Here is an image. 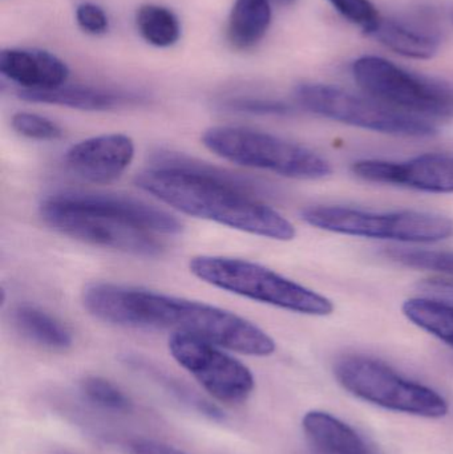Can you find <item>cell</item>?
Segmentation results:
<instances>
[{
    "label": "cell",
    "mask_w": 453,
    "mask_h": 454,
    "mask_svg": "<svg viewBox=\"0 0 453 454\" xmlns=\"http://www.w3.org/2000/svg\"><path fill=\"white\" fill-rule=\"evenodd\" d=\"M82 304L96 319L120 327L186 333L249 356H270L277 348L274 339L250 320L191 299L101 282L85 288Z\"/></svg>",
    "instance_id": "obj_1"
},
{
    "label": "cell",
    "mask_w": 453,
    "mask_h": 454,
    "mask_svg": "<svg viewBox=\"0 0 453 454\" xmlns=\"http://www.w3.org/2000/svg\"><path fill=\"white\" fill-rule=\"evenodd\" d=\"M135 184L191 217L269 239L292 240L297 235L289 220L253 194L204 176L151 168L136 176Z\"/></svg>",
    "instance_id": "obj_2"
},
{
    "label": "cell",
    "mask_w": 453,
    "mask_h": 454,
    "mask_svg": "<svg viewBox=\"0 0 453 454\" xmlns=\"http://www.w3.org/2000/svg\"><path fill=\"white\" fill-rule=\"evenodd\" d=\"M189 269L202 282L250 301L313 317L334 311L326 296L246 259L199 255L191 258Z\"/></svg>",
    "instance_id": "obj_3"
},
{
    "label": "cell",
    "mask_w": 453,
    "mask_h": 454,
    "mask_svg": "<svg viewBox=\"0 0 453 454\" xmlns=\"http://www.w3.org/2000/svg\"><path fill=\"white\" fill-rule=\"evenodd\" d=\"M202 144L226 161L295 180H321L332 173L330 162L316 152L249 128H209Z\"/></svg>",
    "instance_id": "obj_4"
},
{
    "label": "cell",
    "mask_w": 453,
    "mask_h": 454,
    "mask_svg": "<svg viewBox=\"0 0 453 454\" xmlns=\"http://www.w3.org/2000/svg\"><path fill=\"white\" fill-rule=\"evenodd\" d=\"M334 372L346 391L385 410L426 419L449 415V402L439 392L404 378L380 360L348 355L338 360Z\"/></svg>",
    "instance_id": "obj_5"
},
{
    "label": "cell",
    "mask_w": 453,
    "mask_h": 454,
    "mask_svg": "<svg viewBox=\"0 0 453 454\" xmlns=\"http://www.w3.org/2000/svg\"><path fill=\"white\" fill-rule=\"evenodd\" d=\"M302 220L316 229L371 239L433 243L453 237L451 218L418 210L375 213L322 205L303 210Z\"/></svg>",
    "instance_id": "obj_6"
},
{
    "label": "cell",
    "mask_w": 453,
    "mask_h": 454,
    "mask_svg": "<svg viewBox=\"0 0 453 454\" xmlns=\"http://www.w3.org/2000/svg\"><path fill=\"white\" fill-rule=\"evenodd\" d=\"M295 98L311 114L372 132L404 137H430L438 133L435 125L423 117L334 85L301 84L295 90Z\"/></svg>",
    "instance_id": "obj_7"
},
{
    "label": "cell",
    "mask_w": 453,
    "mask_h": 454,
    "mask_svg": "<svg viewBox=\"0 0 453 454\" xmlns=\"http://www.w3.org/2000/svg\"><path fill=\"white\" fill-rule=\"evenodd\" d=\"M356 84L371 98L415 116L453 114V90L446 84L407 71L382 58L366 55L351 67Z\"/></svg>",
    "instance_id": "obj_8"
},
{
    "label": "cell",
    "mask_w": 453,
    "mask_h": 454,
    "mask_svg": "<svg viewBox=\"0 0 453 454\" xmlns=\"http://www.w3.org/2000/svg\"><path fill=\"white\" fill-rule=\"evenodd\" d=\"M169 351L202 388L218 402L237 404L252 395L255 381L252 371L221 347L186 333H172Z\"/></svg>",
    "instance_id": "obj_9"
},
{
    "label": "cell",
    "mask_w": 453,
    "mask_h": 454,
    "mask_svg": "<svg viewBox=\"0 0 453 454\" xmlns=\"http://www.w3.org/2000/svg\"><path fill=\"white\" fill-rule=\"evenodd\" d=\"M40 215L56 231L90 245L145 258L161 255L165 251V245L157 239V234L119 221L69 212L47 201L40 204Z\"/></svg>",
    "instance_id": "obj_10"
},
{
    "label": "cell",
    "mask_w": 453,
    "mask_h": 454,
    "mask_svg": "<svg viewBox=\"0 0 453 454\" xmlns=\"http://www.w3.org/2000/svg\"><path fill=\"white\" fill-rule=\"evenodd\" d=\"M44 201L60 209L119 221L153 234H180L184 229L175 215L132 197L64 192L53 194Z\"/></svg>",
    "instance_id": "obj_11"
},
{
    "label": "cell",
    "mask_w": 453,
    "mask_h": 454,
    "mask_svg": "<svg viewBox=\"0 0 453 454\" xmlns=\"http://www.w3.org/2000/svg\"><path fill=\"white\" fill-rule=\"evenodd\" d=\"M353 173L369 183L425 193H453V154L427 153L406 161L361 160L354 162Z\"/></svg>",
    "instance_id": "obj_12"
},
{
    "label": "cell",
    "mask_w": 453,
    "mask_h": 454,
    "mask_svg": "<svg viewBox=\"0 0 453 454\" xmlns=\"http://www.w3.org/2000/svg\"><path fill=\"white\" fill-rule=\"evenodd\" d=\"M135 143L122 133L95 136L66 151V167L77 177L95 184L117 180L135 159Z\"/></svg>",
    "instance_id": "obj_13"
},
{
    "label": "cell",
    "mask_w": 453,
    "mask_h": 454,
    "mask_svg": "<svg viewBox=\"0 0 453 454\" xmlns=\"http://www.w3.org/2000/svg\"><path fill=\"white\" fill-rule=\"evenodd\" d=\"M423 10L414 16L382 18L369 36L404 58L430 60L439 52L441 37L435 13Z\"/></svg>",
    "instance_id": "obj_14"
},
{
    "label": "cell",
    "mask_w": 453,
    "mask_h": 454,
    "mask_svg": "<svg viewBox=\"0 0 453 454\" xmlns=\"http://www.w3.org/2000/svg\"><path fill=\"white\" fill-rule=\"evenodd\" d=\"M0 74L23 90H48L66 85L69 69L50 51L5 48L0 52Z\"/></svg>",
    "instance_id": "obj_15"
},
{
    "label": "cell",
    "mask_w": 453,
    "mask_h": 454,
    "mask_svg": "<svg viewBox=\"0 0 453 454\" xmlns=\"http://www.w3.org/2000/svg\"><path fill=\"white\" fill-rule=\"evenodd\" d=\"M309 442L321 454H379L355 428L324 411H310L302 420Z\"/></svg>",
    "instance_id": "obj_16"
},
{
    "label": "cell",
    "mask_w": 453,
    "mask_h": 454,
    "mask_svg": "<svg viewBox=\"0 0 453 454\" xmlns=\"http://www.w3.org/2000/svg\"><path fill=\"white\" fill-rule=\"evenodd\" d=\"M19 98L28 103L50 104V106L90 112L109 111L136 100L135 96L121 92L90 87H66V85L48 90H21L19 92Z\"/></svg>",
    "instance_id": "obj_17"
},
{
    "label": "cell",
    "mask_w": 453,
    "mask_h": 454,
    "mask_svg": "<svg viewBox=\"0 0 453 454\" xmlns=\"http://www.w3.org/2000/svg\"><path fill=\"white\" fill-rule=\"evenodd\" d=\"M271 18L269 0H234L229 16V42L237 50H250L263 39Z\"/></svg>",
    "instance_id": "obj_18"
},
{
    "label": "cell",
    "mask_w": 453,
    "mask_h": 454,
    "mask_svg": "<svg viewBox=\"0 0 453 454\" xmlns=\"http://www.w3.org/2000/svg\"><path fill=\"white\" fill-rule=\"evenodd\" d=\"M13 323L24 338L52 351L68 349L74 341L66 325L39 307L26 304L16 307Z\"/></svg>",
    "instance_id": "obj_19"
},
{
    "label": "cell",
    "mask_w": 453,
    "mask_h": 454,
    "mask_svg": "<svg viewBox=\"0 0 453 454\" xmlns=\"http://www.w3.org/2000/svg\"><path fill=\"white\" fill-rule=\"evenodd\" d=\"M402 309L410 322L453 347L452 304L427 296L409 299Z\"/></svg>",
    "instance_id": "obj_20"
},
{
    "label": "cell",
    "mask_w": 453,
    "mask_h": 454,
    "mask_svg": "<svg viewBox=\"0 0 453 454\" xmlns=\"http://www.w3.org/2000/svg\"><path fill=\"white\" fill-rule=\"evenodd\" d=\"M136 26L143 39L154 47H172L180 40L181 23L177 15L162 5H141L136 13Z\"/></svg>",
    "instance_id": "obj_21"
},
{
    "label": "cell",
    "mask_w": 453,
    "mask_h": 454,
    "mask_svg": "<svg viewBox=\"0 0 453 454\" xmlns=\"http://www.w3.org/2000/svg\"><path fill=\"white\" fill-rule=\"evenodd\" d=\"M82 395L96 407L116 413H130L133 402L111 381L98 376H88L82 381Z\"/></svg>",
    "instance_id": "obj_22"
},
{
    "label": "cell",
    "mask_w": 453,
    "mask_h": 454,
    "mask_svg": "<svg viewBox=\"0 0 453 454\" xmlns=\"http://www.w3.org/2000/svg\"><path fill=\"white\" fill-rule=\"evenodd\" d=\"M387 255L393 261L411 269L441 272L453 277V251L427 248H393Z\"/></svg>",
    "instance_id": "obj_23"
},
{
    "label": "cell",
    "mask_w": 453,
    "mask_h": 454,
    "mask_svg": "<svg viewBox=\"0 0 453 454\" xmlns=\"http://www.w3.org/2000/svg\"><path fill=\"white\" fill-rule=\"evenodd\" d=\"M13 130L23 137L37 141H56L63 137L60 125L48 117L29 112H18L11 120Z\"/></svg>",
    "instance_id": "obj_24"
},
{
    "label": "cell",
    "mask_w": 453,
    "mask_h": 454,
    "mask_svg": "<svg viewBox=\"0 0 453 454\" xmlns=\"http://www.w3.org/2000/svg\"><path fill=\"white\" fill-rule=\"evenodd\" d=\"M346 20L370 35L379 23L380 13L371 0H327Z\"/></svg>",
    "instance_id": "obj_25"
},
{
    "label": "cell",
    "mask_w": 453,
    "mask_h": 454,
    "mask_svg": "<svg viewBox=\"0 0 453 454\" xmlns=\"http://www.w3.org/2000/svg\"><path fill=\"white\" fill-rule=\"evenodd\" d=\"M226 108L239 114H262V116H281L292 112L287 104L265 98H231L226 103Z\"/></svg>",
    "instance_id": "obj_26"
},
{
    "label": "cell",
    "mask_w": 453,
    "mask_h": 454,
    "mask_svg": "<svg viewBox=\"0 0 453 454\" xmlns=\"http://www.w3.org/2000/svg\"><path fill=\"white\" fill-rule=\"evenodd\" d=\"M76 21L82 31L90 35L105 34L109 20L105 11L93 3H82L76 7Z\"/></svg>",
    "instance_id": "obj_27"
},
{
    "label": "cell",
    "mask_w": 453,
    "mask_h": 454,
    "mask_svg": "<svg viewBox=\"0 0 453 454\" xmlns=\"http://www.w3.org/2000/svg\"><path fill=\"white\" fill-rule=\"evenodd\" d=\"M420 290L430 298L447 301L453 306V279L449 278H431L420 283Z\"/></svg>",
    "instance_id": "obj_28"
},
{
    "label": "cell",
    "mask_w": 453,
    "mask_h": 454,
    "mask_svg": "<svg viewBox=\"0 0 453 454\" xmlns=\"http://www.w3.org/2000/svg\"><path fill=\"white\" fill-rule=\"evenodd\" d=\"M130 454H188L172 445L148 439H136L128 444Z\"/></svg>",
    "instance_id": "obj_29"
},
{
    "label": "cell",
    "mask_w": 453,
    "mask_h": 454,
    "mask_svg": "<svg viewBox=\"0 0 453 454\" xmlns=\"http://www.w3.org/2000/svg\"><path fill=\"white\" fill-rule=\"evenodd\" d=\"M278 2H281V3H292V2H294V0H278Z\"/></svg>",
    "instance_id": "obj_30"
},
{
    "label": "cell",
    "mask_w": 453,
    "mask_h": 454,
    "mask_svg": "<svg viewBox=\"0 0 453 454\" xmlns=\"http://www.w3.org/2000/svg\"><path fill=\"white\" fill-rule=\"evenodd\" d=\"M451 19H452V23H453V11L451 12Z\"/></svg>",
    "instance_id": "obj_31"
}]
</instances>
